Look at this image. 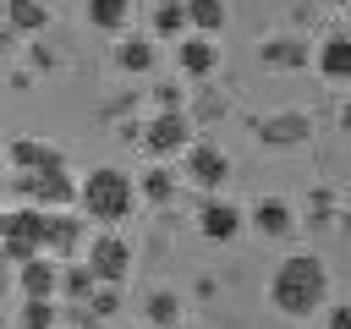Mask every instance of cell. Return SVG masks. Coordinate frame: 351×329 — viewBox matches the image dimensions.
<instances>
[{
    "label": "cell",
    "mask_w": 351,
    "mask_h": 329,
    "mask_svg": "<svg viewBox=\"0 0 351 329\" xmlns=\"http://www.w3.org/2000/svg\"><path fill=\"white\" fill-rule=\"evenodd\" d=\"M324 296H329V269H324L313 252H291V258L274 269V280H269V302H274L285 318L318 313Z\"/></svg>",
    "instance_id": "6da1fadb"
},
{
    "label": "cell",
    "mask_w": 351,
    "mask_h": 329,
    "mask_svg": "<svg viewBox=\"0 0 351 329\" xmlns=\"http://www.w3.org/2000/svg\"><path fill=\"white\" fill-rule=\"evenodd\" d=\"M77 197H82V208H88L93 219L115 225V219H126V214H132V203H137V186H132V175H126V170L104 164V170H93V175L77 186Z\"/></svg>",
    "instance_id": "7a4b0ae2"
},
{
    "label": "cell",
    "mask_w": 351,
    "mask_h": 329,
    "mask_svg": "<svg viewBox=\"0 0 351 329\" xmlns=\"http://www.w3.org/2000/svg\"><path fill=\"white\" fill-rule=\"evenodd\" d=\"M126 269H132V247H126L115 230H99V236L88 241V274H93L99 285H121Z\"/></svg>",
    "instance_id": "3957f363"
},
{
    "label": "cell",
    "mask_w": 351,
    "mask_h": 329,
    "mask_svg": "<svg viewBox=\"0 0 351 329\" xmlns=\"http://www.w3.org/2000/svg\"><path fill=\"white\" fill-rule=\"evenodd\" d=\"M44 208H16L11 214V230H5V258L11 263H27V258H38L44 252Z\"/></svg>",
    "instance_id": "277c9868"
},
{
    "label": "cell",
    "mask_w": 351,
    "mask_h": 329,
    "mask_svg": "<svg viewBox=\"0 0 351 329\" xmlns=\"http://www.w3.org/2000/svg\"><path fill=\"white\" fill-rule=\"evenodd\" d=\"M186 143H192L186 110H159V115L143 126V148H148V154H181Z\"/></svg>",
    "instance_id": "5b68a950"
},
{
    "label": "cell",
    "mask_w": 351,
    "mask_h": 329,
    "mask_svg": "<svg viewBox=\"0 0 351 329\" xmlns=\"http://www.w3.org/2000/svg\"><path fill=\"white\" fill-rule=\"evenodd\" d=\"M181 154H186V181H192V186H208V192H214V186L230 175V154L214 148V143H186Z\"/></svg>",
    "instance_id": "8992f818"
},
{
    "label": "cell",
    "mask_w": 351,
    "mask_h": 329,
    "mask_svg": "<svg viewBox=\"0 0 351 329\" xmlns=\"http://www.w3.org/2000/svg\"><path fill=\"white\" fill-rule=\"evenodd\" d=\"M307 132H313V115H307V110H274V115L258 121V137H263L269 148H291V143H302Z\"/></svg>",
    "instance_id": "52a82bcc"
},
{
    "label": "cell",
    "mask_w": 351,
    "mask_h": 329,
    "mask_svg": "<svg viewBox=\"0 0 351 329\" xmlns=\"http://www.w3.org/2000/svg\"><path fill=\"white\" fill-rule=\"evenodd\" d=\"M176 66H181L186 77H208V71L219 66V44H214L208 33H181V44H176Z\"/></svg>",
    "instance_id": "ba28073f"
},
{
    "label": "cell",
    "mask_w": 351,
    "mask_h": 329,
    "mask_svg": "<svg viewBox=\"0 0 351 329\" xmlns=\"http://www.w3.org/2000/svg\"><path fill=\"white\" fill-rule=\"evenodd\" d=\"M313 66H318V77H329V82H351V33H329V38L318 44Z\"/></svg>",
    "instance_id": "9c48e42d"
},
{
    "label": "cell",
    "mask_w": 351,
    "mask_h": 329,
    "mask_svg": "<svg viewBox=\"0 0 351 329\" xmlns=\"http://www.w3.org/2000/svg\"><path fill=\"white\" fill-rule=\"evenodd\" d=\"M241 225H247V214L236 203H203V214H197V230L208 241H230V236H241Z\"/></svg>",
    "instance_id": "30bf717a"
},
{
    "label": "cell",
    "mask_w": 351,
    "mask_h": 329,
    "mask_svg": "<svg viewBox=\"0 0 351 329\" xmlns=\"http://www.w3.org/2000/svg\"><path fill=\"white\" fill-rule=\"evenodd\" d=\"M27 197H38V203H55V208H66V203L77 197V186H71L66 164H55V170H33V181H27Z\"/></svg>",
    "instance_id": "8fae6325"
},
{
    "label": "cell",
    "mask_w": 351,
    "mask_h": 329,
    "mask_svg": "<svg viewBox=\"0 0 351 329\" xmlns=\"http://www.w3.org/2000/svg\"><path fill=\"white\" fill-rule=\"evenodd\" d=\"M11 164H16V170H55V164H60V148H49V143H38V137H16V143H11Z\"/></svg>",
    "instance_id": "7c38bea8"
},
{
    "label": "cell",
    "mask_w": 351,
    "mask_h": 329,
    "mask_svg": "<svg viewBox=\"0 0 351 329\" xmlns=\"http://www.w3.org/2000/svg\"><path fill=\"white\" fill-rule=\"evenodd\" d=\"M252 225H258L263 236H291V230H296V214H291L285 197H263V203L252 208Z\"/></svg>",
    "instance_id": "4fadbf2b"
},
{
    "label": "cell",
    "mask_w": 351,
    "mask_h": 329,
    "mask_svg": "<svg viewBox=\"0 0 351 329\" xmlns=\"http://www.w3.org/2000/svg\"><path fill=\"white\" fill-rule=\"evenodd\" d=\"M258 60H263V66L291 71V66H307V44H302V38H291V33H280V38H269V44L258 49Z\"/></svg>",
    "instance_id": "5bb4252c"
},
{
    "label": "cell",
    "mask_w": 351,
    "mask_h": 329,
    "mask_svg": "<svg viewBox=\"0 0 351 329\" xmlns=\"http://www.w3.org/2000/svg\"><path fill=\"white\" fill-rule=\"evenodd\" d=\"M225 22H230L225 0H186V27H192V33H208V38H214Z\"/></svg>",
    "instance_id": "9a60e30c"
},
{
    "label": "cell",
    "mask_w": 351,
    "mask_h": 329,
    "mask_svg": "<svg viewBox=\"0 0 351 329\" xmlns=\"http://www.w3.org/2000/svg\"><path fill=\"white\" fill-rule=\"evenodd\" d=\"M115 66H121V71H154V44H148L143 33H126V38L115 44Z\"/></svg>",
    "instance_id": "2e32d148"
},
{
    "label": "cell",
    "mask_w": 351,
    "mask_h": 329,
    "mask_svg": "<svg viewBox=\"0 0 351 329\" xmlns=\"http://www.w3.org/2000/svg\"><path fill=\"white\" fill-rule=\"evenodd\" d=\"M55 280H60V274H55V263H49L44 252L22 263V291H27V296H55Z\"/></svg>",
    "instance_id": "e0dca14e"
},
{
    "label": "cell",
    "mask_w": 351,
    "mask_h": 329,
    "mask_svg": "<svg viewBox=\"0 0 351 329\" xmlns=\"http://www.w3.org/2000/svg\"><path fill=\"white\" fill-rule=\"evenodd\" d=\"M88 22L104 33H121L132 22V0H88Z\"/></svg>",
    "instance_id": "ac0fdd59"
},
{
    "label": "cell",
    "mask_w": 351,
    "mask_h": 329,
    "mask_svg": "<svg viewBox=\"0 0 351 329\" xmlns=\"http://www.w3.org/2000/svg\"><path fill=\"white\" fill-rule=\"evenodd\" d=\"M71 247H77V219H71V214H49V219H44V252L60 258V252H71Z\"/></svg>",
    "instance_id": "d6986e66"
},
{
    "label": "cell",
    "mask_w": 351,
    "mask_h": 329,
    "mask_svg": "<svg viewBox=\"0 0 351 329\" xmlns=\"http://www.w3.org/2000/svg\"><path fill=\"white\" fill-rule=\"evenodd\" d=\"M154 33L159 38H181L186 33V0H159L154 5Z\"/></svg>",
    "instance_id": "ffe728a7"
},
{
    "label": "cell",
    "mask_w": 351,
    "mask_h": 329,
    "mask_svg": "<svg viewBox=\"0 0 351 329\" xmlns=\"http://www.w3.org/2000/svg\"><path fill=\"white\" fill-rule=\"evenodd\" d=\"M44 16H49V11H44L38 0H5V22H11V27H22V33H38V27H44Z\"/></svg>",
    "instance_id": "44dd1931"
},
{
    "label": "cell",
    "mask_w": 351,
    "mask_h": 329,
    "mask_svg": "<svg viewBox=\"0 0 351 329\" xmlns=\"http://www.w3.org/2000/svg\"><path fill=\"white\" fill-rule=\"evenodd\" d=\"M143 313H148V324H159V329H165V324H176V313H181V296H176V291H154Z\"/></svg>",
    "instance_id": "7402d4cb"
},
{
    "label": "cell",
    "mask_w": 351,
    "mask_h": 329,
    "mask_svg": "<svg viewBox=\"0 0 351 329\" xmlns=\"http://www.w3.org/2000/svg\"><path fill=\"white\" fill-rule=\"evenodd\" d=\"M22 324H27V329H55V302H49V296H27Z\"/></svg>",
    "instance_id": "603a6c76"
},
{
    "label": "cell",
    "mask_w": 351,
    "mask_h": 329,
    "mask_svg": "<svg viewBox=\"0 0 351 329\" xmlns=\"http://www.w3.org/2000/svg\"><path fill=\"white\" fill-rule=\"evenodd\" d=\"M170 192H176V175L170 170H148L143 175V197L148 203H170Z\"/></svg>",
    "instance_id": "cb8c5ba5"
},
{
    "label": "cell",
    "mask_w": 351,
    "mask_h": 329,
    "mask_svg": "<svg viewBox=\"0 0 351 329\" xmlns=\"http://www.w3.org/2000/svg\"><path fill=\"white\" fill-rule=\"evenodd\" d=\"M88 307H93V313H99V318H110V313H115V307H121V302H115V285H104V291H99V296H93V302H88Z\"/></svg>",
    "instance_id": "d4e9b609"
},
{
    "label": "cell",
    "mask_w": 351,
    "mask_h": 329,
    "mask_svg": "<svg viewBox=\"0 0 351 329\" xmlns=\"http://www.w3.org/2000/svg\"><path fill=\"white\" fill-rule=\"evenodd\" d=\"M88 285H93V274H88V263H82V269H71V274H66V291H71V296H82V291H88Z\"/></svg>",
    "instance_id": "484cf974"
},
{
    "label": "cell",
    "mask_w": 351,
    "mask_h": 329,
    "mask_svg": "<svg viewBox=\"0 0 351 329\" xmlns=\"http://www.w3.org/2000/svg\"><path fill=\"white\" fill-rule=\"evenodd\" d=\"M329 329H351V302H340V307H329Z\"/></svg>",
    "instance_id": "4316f807"
},
{
    "label": "cell",
    "mask_w": 351,
    "mask_h": 329,
    "mask_svg": "<svg viewBox=\"0 0 351 329\" xmlns=\"http://www.w3.org/2000/svg\"><path fill=\"white\" fill-rule=\"evenodd\" d=\"M5 230H11V214H0V241H5Z\"/></svg>",
    "instance_id": "83f0119b"
},
{
    "label": "cell",
    "mask_w": 351,
    "mask_h": 329,
    "mask_svg": "<svg viewBox=\"0 0 351 329\" xmlns=\"http://www.w3.org/2000/svg\"><path fill=\"white\" fill-rule=\"evenodd\" d=\"M324 5H351V0H324Z\"/></svg>",
    "instance_id": "f1b7e54d"
},
{
    "label": "cell",
    "mask_w": 351,
    "mask_h": 329,
    "mask_svg": "<svg viewBox=\"0 0 351 329\" xmlns=\"http://www.w3.org/2000/svg\"><path fill=\"white\" fill-rule=\"evenodd\" d=\"M165 329H181V324H165Z\"/></svg>",
    "instance_id": "f546056e"
},
{
    "label": "cell",
    "mask_w": 351,
    "mask_h": 329,
    "mask_svg": "<svg viewBox=\"0 0 351 329\" xmlns=\"http://www.w3.org/2000/svg\"><path fill=\"white\" fill-rule=\"evenodd\" d=\"M346 197H351V186H346Z\"/></svg>",
    "instance_id": "4dcf8cb0"
}]
</instances>
